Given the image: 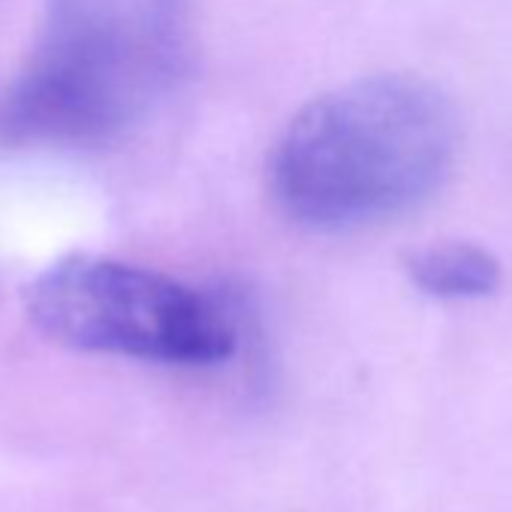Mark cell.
<instances>
[{
	"label": "cell",
	"instance_id": "cell-2",
	"mask_svg": "<svg viewBox=\"0 0 512 512\" xmlns=\"http://www.w3.org/2000/svg\"><path fill=\"white\" fill-rule=\"evenodd\" d=\"M193 58L190 0H49L0 91V145H109L145 124Z\"/></svg>",
	"mask_w": 512,
	"mask_h": 512
},
{
	"label": "cell",
	"instance_id": "cell-4",
	"mask_svg": "<svg viewBox=\"0 0 512 512\" xmlns=\"http://www.w3.org/2000/svg\"><path fill=\"white\" fill-rule=\"evenodd\" d=\"M404 272L410 284L440 302H473L491 296L503 281V266L497 256L461 238L431 241L407 253Z\"/></svg>",
	"mask_w": 512,
	"mask_h": 512
},
{
	"label": "cell",
	"instance_id": "cell-1",
	"mask_svg": "<svg viewBox=\"0 0 512 512\" xmlns=\"http://www.w3.org/2000/svg\"><path fill=\"white\" fill-rule=\"evenodd\" d=\"M458 157L449 97L404 73L362 76L302 106L269 154L275 208L308 232H353L428 202Z\"/></svg>",
	"mask_w": 512,
	"mask_h": 512
},
{
	"label": "cell",
	"instance_id": "cell-3",
	"mask_svg": "<svg viewBox=\"0 0 512 512\" xmlns=\"http://www.w3.org/2000/svg\"><path fill=\"white\" fill-rule=\"evenodd\" d=\"M25 311L37 332L79 353L205 368L238 347L229 302L109 256H64L31 281Z\"/></svg>",
	"mask_w": 512,
	"mask_h": 512
}]
</instances>
